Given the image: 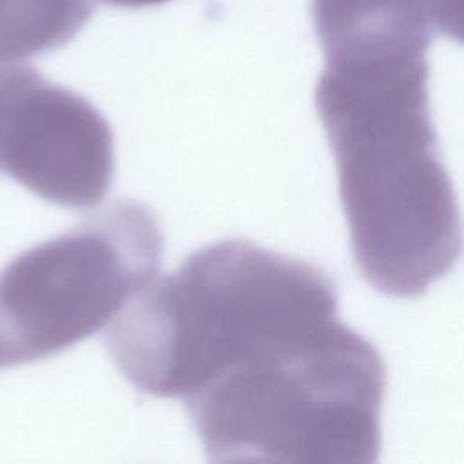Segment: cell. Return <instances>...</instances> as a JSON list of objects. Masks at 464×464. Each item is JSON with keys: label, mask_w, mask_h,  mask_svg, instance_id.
I'll use <instances>...</instances> for the list:
<instances>
[{"label": "cell", "mask_w": 464, "mask_h": 464, "mask_svg": "<svg viewBox=\"0 0 464 464\" xmlns=\"http://www.w3.org/2000/svg\"><path fill=\"white\" fill-rule=\"evenodd\" d=\"M384 364L339 317L277 343L185 399L214 462H373Z\"/></svg>", "instance_id": "obj_3"}, {"label": "cell", "mask_w": 464, "mask_h": 464, "mask_svg": "<svg viewBox=\"0 0 464 464\" xmlns=\"http://www.w3.org/2000/svg\"><path fill=\"white\" fill-rule=\"evenodd\" d=\"M163 252L154 214L116 201L0 270L4 366L51 357L109 326L156 277Z\"/></svg>", "instance_id": "obj_4"}, {"label": "cell", "mask_w": 464, "mask_h": 464, "mask_svg": "<svg viewBox=\"0 0 464 464\" xmlns=\"http://www.w3.org/2000/svg\"><path fill=\"white\" fill-rule=\"evenodd\" d=\"M428 13L433 25L464 44V0H428Z\"/></svg>", "instance_id": "obj_8"}, {"label": "cell", "mask_w": 464, "mask_h": 464, "mask_svg": "<svg viewBox=\"0 0 464 464\" xmlns=\"http://www.w3.org/2000/svg\"><path fill=\"white\" fill-rule=\"evenodd\" d=\"M103 2L120 5V7H149V5H160L169 0H103Z\"/></svg>", "instance_id": "obj_9"}, {"label": "cell", "mask_w": 464, "mask_h": 464, "mask_svg": "<svg viewBox=\"0 0 464 464\" xmlns=\"http://www.w3.org/2000/svg\"><path fill=\"white\" fill-rule=\"evenodd\" d=\"M324 60L426 53L428 0H314Z\"/></svg>", "instance_id": "obj_6"}, {"label": "cell", "mask_w": 464, "mask_h": 464, "mask_svg": "<svg viewBox=\"0 0 464 464\" xmlns=\"http://www.w3.org/2000/svg\"><path fill=\"white\" fill-rule=\"evenodd\" d=\"M426 54L326 60L315 107L335 156L361 276L415 297L457 263L464 230L437 152Z\"/></svg>", "instance_id": "obj_1"}, {"label": "cell", "mask_w": 464, "mask_h": 464, "mask_svg": "<svg viewBox=\"0 0 464 464\" xmlns=\"http://www.w3.org/2000/svg\"><path fill=\"white\" fill-rule=\"evenodd\" d=\"M0 174L69 208L98 205L114 174L112 132L83 96L29 65H0Z\"/></svg>", "instance_id": "obj_5"}, {"label": "cell", "mask_w": 464, "mask_h": 464, "mask_svg": "<svg viewBox=\"0 0 464 464\" xmlns=\"http://www.w3.org/2000/svg\"><path fill=\"white\" fill-rule=\"evenodd\" d=\"M0 366H4V361H2V350H0Z\"/></svg>", "instance_id": "obj_10"}, {"label": "cell", "mask_w": 464, "mask_h": 464, "mask_svg": "<svg viewBox=\"0 0 464 464\" xmlns=\"http://www.w3.org/2000/svg\"><path fill=\"white\" fill-rule=\"evenodd\" d=\"M91 14L92 0H0V65L65 45Z\"/></svg>", "instance_id": "obj_7"}, {"label": "cell", "mask_w": 464, "mask_h": 464, "mask_svg": "<svg viewBox=\"0 0 464 464\" xmlns=\"http://www.w3.org/2000/svg\"><path fill=\"white\" fill-rule=\"evenodd\" d=\"M337 317L332 279L317 266L227 239L147 283L107 330L125 379L183 401L259 352Z\"/></svg>", "instance_id": "obj_2"}]
</instances>
